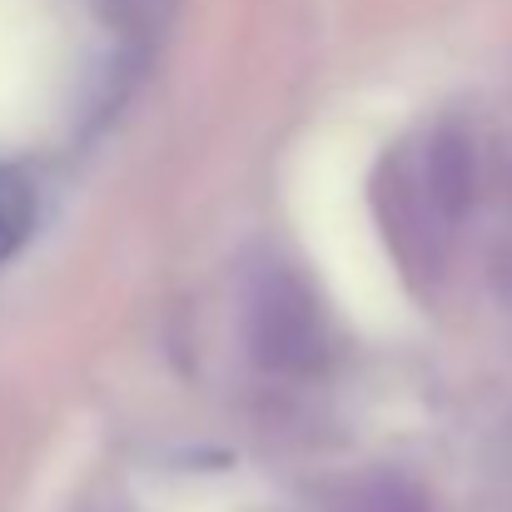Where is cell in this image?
Instances as JSON below:
<instances>
[{
    "instance_id": "obj_1",
    "label": "cell",
    "mask_w": 512,
    "mask_h": 512,
    "mask_svg": "<svg viewBox=\"0 0 512 512\" xmlns=\"http://www.w3.org/2000/svg\"><path fill=\"white\" fill-rule=\"evenodd\" d=\"M35 229V189L25 184V174L0 165V264L30 239Z\"/></svg>"
}]
</instances>
